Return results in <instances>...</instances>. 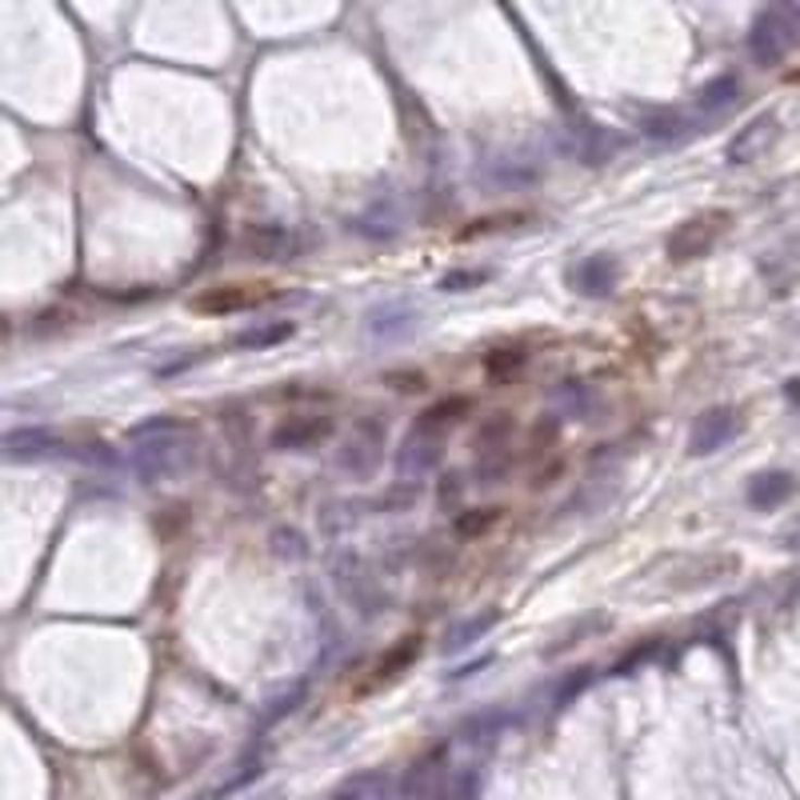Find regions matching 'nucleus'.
<instances>
[{
	"instance_id": "4be33fe9",
	"label": "nucleus",
	"mask_w": 800,
	"mask_h": 800,
	"mask_svg": "<svg viewBox=\"0 0 800 800\" xmlns=\"http://www.w3.org/2000/svg\"><path fill=\"white\" fill-rule=\"evenodd\" d=\"M413 317H417V312L408 305H384L372 312L369 329H372V336H396V333H405V329H413Z\"/></svg>"
},
{
	"instance_id": "9b49d317",
	"label": "nucleus",
	"mask_w": 800,
	"mask_h": 800,
	"mask_svg": "<svg viewBox=\"0 0 800 800\" xmlns=\"http://www.w3.org/2000/svg\"><path fill=\"white\" fill-rule=\"evenodd\" d=\"M797 493V477L792 472H761V477L749 480V489H744V501H749L752 508H780L788 501V496Z\"/></svg>"
},
{
	"instance_id": "bb28decb",
	"label": "nucleus",
	"mask_w": 800,
	"mask_h": 800,
	"mask_svg": "<svg viewBox=\"0 0 800 800\" xmlns=\"http://www.w3.org/2000/svg\"><path fill=\"white\" fill-rule=\"evenodd\" d=\"M592 680V668H577L573 677H565V685L553 692V709H565L568 701H577L580 692H584V685Z\"/></svg>"
},
{
	"instance_id": "f8f14e48",
	"label": "nucleus",
	"mask_w": 800,
	"mask_h": 800,
	"mask_svg": "<svg viewBox=\"0 0 800 800\" xmlns=\"http://www.w3.org/2000/svg\"><path fill=\"white\" fill-rule=\"evenodd\" d=\"M61 436L49 429H13L4 436V456L9 460H37V456L61 453Z\"/></svg>"
},
{
	"instance_id": "aec40b11",
	"label": "nucleus",
	"mask_w": 800,
	"mask_h": 800,
	"mask_svg": "<svg viewBox=\"0 0 800 800\" xmlns=\"http://www.w3.org/2000/svg\"><path fill=\"white\" fill-rule=\"evenodd\" d=\"M241 241H245L248 257H260V260L284 257V245H288L284 229H276V224H248Z\"/></svg>"
},
{
	"instance_id": "cd10ccee",
	"label": "nucleus",
	"mask_w": 800,
	"mask_h": 800,
	"mask_svg": "<svg viewBox=\"0 0 800 800\" xmlns=\"http://www.w3.org/2000/svg\"><path fill=\"white\" fill-rule=\"evenodd\" d=\"M513 221H520V217H484L480 224H465V229H460V241H480V236H489V233H505V229H513Z\"/></svg>"
},
{
	"instance_id": "7ed1b4c3",
	"label": "nucleus",
	"mask_w": 800,
	"mask_h": 800,
	"mask_svg": "<svg viewBox=\"0 0 800 800\" xmlns=\"http://www.w3.org/2000/svg\"><path fill=\"white\" fill-rule=\"evenodd\" d=\"M725 229H728V212H721V209L689 217V221H680L677 229L668 233L665 257L673 260V264H689V260H697V257H709Z\"/></svg>"
},
{
	"instance_id": "20e7f679",
	"label": "nucleus",
	"mask_w": 800,
	"mask_h": 800,
	"mask_svg": "<svg viewBox=\"0 0 800 800\" xmlns=\"http://www.w3.org/2000/svg\"><path fill=\"white\" fill-rule=\"evenodd\" d=\"M272 296V288H264V284H212V288H205V293H197L193 300H188V308L193 312H200V317H229V312H241V308H253V305H264Z\"/></svg>"
},
{
	"instance_id": "2eb2a0df",
	"label": "nucleus",
	"mask_w": 800,
	"mask_h": 800,
	"mask_svg": "<svg viewBox=\"0 0 800 800\" xmlns=\"http://www.w3.org/2000/svg\"><path fill=\"white\" fill-rule=\"evenodd\" d=\"M420 656V637L413 632V637H401L389 649V653L377 661V668H372V680H369V689H384V685H393L405 668H413V661Z\"/></svg>"
},
{
	"instance_id": "412c9836",
	"label": "nucleus",
	"mask_w": 800,
	"mask_h": 800,
	"mask_svg": "<svg viewBox=\"0 0 800 800\" xmlns=\"http://www.w3.org/2000/svg\"><path fill=\"white\" fill-rule=\"evenodd\" d=\"M556 401V413H565V417H592V389L589 384H580V381H565L561 389L553 393Z\"/></svg>"
},
{
	"instance_id": "393cba45",
	"label": "nucleus",
	"mask_w": 800,
	"mask_h": 800,
	"mask_svg": "<svg viewBox=\"0 0 800 800\" xmlns=\"http://www.w3.org/2000/svg\"><path fill=\"white\" fill-rule=\"evenodd\" d=\"M501 517V508H484V513H465V517L456 520V537H480V532H489Z\"/></svg>"
},
{
	"instance_id": "f3484780",
	"label": "nucleus",
	"mask_w": 800,
	"mask_h": 800,
	"mask_svg": "<svg viewBox=\"0 0 800 800\" xmlns=\"http://www.w3.org/2000/svg\"><path fill=\"white\" fill-rule=\"evenodd\" d=\"M740 100V76L737 73H725V76H713L709 85L701 88V97H697V109L716 116V112L733 109Z\"/></svg>"
},
{
	"instance_id": "dca6fc26",
	"label": "nucleus",
	"mask_w": 800,
	"mask_h": 800,
	"mask_svg": "<svg viewBox=\"0 0 800 800\" xmlns=\"http://www.w3.org/2000/svg\"><path fill=\"white\" fill-rule=\"evenodd\" d=\"M625 145H628L625 133H613V128H584L577 140V152L584 164H604V160H613Z\"/></svg>"
},
{
	"instance_id": "c756f323",
	"label": "nucleus",
	"mask_w": 800,
	"mask_h": 800,
	"mask_svg": "<svg viewBox=\"0 0 800 800\" xmlns=\"http://www.w3.org/2000/svg\"><path fill=\"white\" fill-rule=\"evenodd\" d=\"M456 493H460V480H448V484H441V505H444V501H456Z\"/></svg>"
},
{
	"instance_id": "39448f33",
	"label": "nucleus",
	"mask_w": 800,
	"mask_h": 800,
	"mask_svg": "<svg viewBox=\"0 0 800 800\" xmlns=\"http://www.w3.org/2000/svg\"><path fill=\"white\" fill-rule=\"evenodd\" d=\"M744 429V417H740L737 408H709L701 417L692 420L689 429V453L692 456H709L716 448H725L733 444Z\"/></svg>"
},
{
	"instance_id": "0eeeda50",
	"label": "nucleus",
	"mask_w": 800,
	"mask_h": 800,
	"mask_svg": "<svg viewBox=\"0 0 800 800\" xmlns=\"http://www.w3.org/2000/svg\"><path fill=\"white\" fill-rule=\"evenodd\" d=\"M333 417H317V413H296L284 424L272 429V448H312V444L333 436Z\"/></svg>"
},
{
	"instance_id": "423d86ee",
	"label": "nucleus",
	"mask_w": 800,
	"mask_h": 800,
	"mask_svg": "<svg viewBox=\"0 0 800 800\" xmlns=\"http://www.w3.org/2000/svg\"><path fill=\"white\" fill-rule=\"evenodd\" d=\"M568 284H573L580 296L601 300V296H608L616 284H620V260H616L613 253H592V257L577 260V264L568 269Z\"/></svg>"
},
{
	"instance_id": "6ab92c4d",
	"label": "nucleus",
	"mask_w": 800,
	"mask_h": 800,
	"mask_svg": "<svg viewBox=\"0 0 800 800\" xmlns=\"http://www.w3.org/2000/svg\"><path fill=\"white\" fill-rule=\"evenodd\" d=\"M728 573H737V556H701V561H692V577L673 580V589H709L716 580H725Z\"/></svg>"
},
{
	"instance_id": "a211bd4d",
	"label": "nucleus",
	"mask_w": 800,
	"mask_h": 800,
	"mask_svg": "<svg viewBox=\"0 0 800 800\" xmlns=\"http://www.w3.org/2000/svg\"><path fill=\"white\" fill-rule=\"evenodd\" d=\"M496 620H501V608H484V613H477V616H465L460 625L448 628V640H444V653H460L465 644H472V640L484 637V632H489V628H493Z\"/></svg>"
},
{
	"instance_id": "7c9ffc66",
	"label": "nucleus",
	"mask_w": 800,
	"mask_h": 800,
	"mask_svg": "<svg viewBox=\"0 0 800 800\" xmlns=\"http://www.w3.org/2000/svg\"><path fill=\"white\" fill-rule=\"evenodd\" d=\"M785 396H788V401H800V381L785 384Z\"/></svg>"
},
{
	"instance_id": "ddd939ff",
	"label": "nucleus",
	"mask_w": 800,
	"mask_h": 800,
	"mask_svg": "<svg viewBox=\"0 0 800 800\" xmlns=\"http://www.w3.org/2000/svg\"><path fill=\"white\" fill-rule=\"evenodd\" d=\"M360 432H365V436H357V441H353L345 453H341V468H348V472H353L357 480H365L372 468H377V456H381V448H377V444H381L384 429H381V424H372V420H365V424H360Z\"/></svg>"
},
{
	"instance_id": "4468645a",
	"label": "nucleus",
	"mask_w": 800,
	"mask_h": 800,
	"mask_svg": "<svg viewBox=\"0 0 800 800\" xmlns=\"http://www.w3.org/2000/svg\"><path fill=\"white\" fill-rule=\"evenodd\" d=\"M468 408H472V401H468V396H448V401H436V405H429L417 420H413V429L429 432V436H444V432L456 429V424L468 417Z\"/></svg>"
},
{
	"instance_id": "f257e3e1",
	"label": "nucleus",
	"mask_w": 800,
	"mask_h": 800,
	"mask_svg": "<svg viewBox=\"0 0 800 800\" xmlns=\"http://www.w3.org/2000/svg\"><path fill=\"white\" fill-rule=\"evenodd\" d=\"M145 432H157V436L145 444H136L133 465L140 477L169 480L173 472H181V468L188 465V441L185 436H173V432H181V420H173V417L145 420V424H136L133 429V436H145Z\"/></svg>"
},
{
	"instance_id": "a878e982",
	"label": "nucleus",
	"mask_w": 800,
	"mask_h": 800,
	"mask_svg": "<svg viewBox=\"0 0 800 800\" xmlns=\"http://www.w3.org/2000/svg\"><path fill=\"white\" fill-rule=\"evenodd\" d=\"M489 281V272L484 269H460V272H444L441 276V288L444 293H468V288H477V284Z\"/></svg>"
},
{
	"instance_id": "1a4fd4ad",
	"label": "nucleus",
	"mask_w": 800,
	"mask_h": 800,
	"mask_svg": "<svg viewBox=\"0 0 800 800\" xmlns=\"http://www.w3.org/2000/svg\"><path fill=\"white\" fill-rule=\"evenodd\" d=\"M776 133H780L776 116H773V112H764V116L749 121L737 136H733V145H728V160H733V164H749V160L764 157V148L773 145Z\"/></svg>"
},
{
	"instance_id": "c85d7f7f",
	"label": "nucleus",
	"mask_w": 800,
	"mask_h": 800,
	"mask_svg": "<svg viewBox=\"0 0 800 800\" xmlns=\"http://www.w3.org/2000/svg\"><path fill=\"white\" fill-rule=\"evenodd\" d=\"M424 377H420V372H393V377H389V389H396V393H420V389H424Z\"/></svg>"
},
{
	"instance_id": "b1692460",
	"label": "nucleus",
	"mask_w": 800,
	"mask_h": 800,
	"mask_svg": "<svg viewBox=\"0 0 800 800\" xmlns=\"http://www.w3.org/2000/svg\"><path fill=\"white\" fill-rule=\"evenodd\" d=\"M525 360H529V353H525V348H517V345H513V348H493V353L484 357V369L493 372V377H508V372H517Z\"/></svg>"
},
{
	"instance_id": "9d476101",
	"label": "nucleus",
	"mask_w": 800,
	"mask_h": 800,
	"mask_svg": "<svg viewBox=\"0 0 800 800\" xmlns=\"http://www.w3.org/2000/svg\"><path fill=\"white\" fill-rule=\"evenodd\" d=\"M697 128H701V124H692L689 116L677 109H656V112H649V116H640V133L649 136V140H656V145H685Z\"/></svg>"
},
{
	"instance_id": "f03ea898",
	"label": "nucleus",
	"mask_w": 800,
	"mask_h": 800,
	"mask_svg": "<svg viewBox=\"0 0 800 800\" xmlns=\"http://www.w3.org/2000/svg\"><path fill=\"white\" fill-rule=\"evenodd\" d=\"M792 45H797V13L792 9H764L756 21H752L749 28V52L752 61L764 64V69H773V64H780L792 52Z\"/></svg>"
},
{
	"instance_id": "6e6552de",
	"label": "nucleus",
	"mask_w": 800,
	"mask_h": 800,
	"mask_svg": "<svg viewBox=\"0 0 800 800\" xmlns=\"http://www.w3.org/2000/svg\"><path fill=\"white\" fill-rule=\"evenodd\" d=\"M444 456V436H429V432L408 429L401 453H396V472L401 477H424L429 468L441 465Z\"/></svg>"
},
{
	"instance_id": "5701e85b",
	"label": "nucleus",
	"mask_w": 800,
	"mask_h": 800,
	"mask_svg": "<svg viewBox=\"0 0 800 800\" xmlns=\"http://www.w3.org/2000/svg\"><path fill=\"white\" fill-rule=\"evenodd\" d=\"M288 336H293V324H288V320H272V324H257V329L241 333L233 345L236 348H272V345H281V341H288Z\"/></svg>"
}]
</instances>
